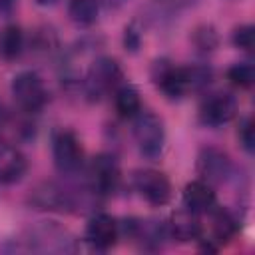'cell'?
<instances>
[{
  "mask_svg": "<svg viewBox=\"0 0 255 255\" xmlns=\"http://www.w3.org/2000/svg\"><path fill=\"white\" fill-rule=\"evenodd\" d=\"M211 70L205 66H175L161 58L151 64V82L169 100H179L189 92L207 86Z\"/></svg>",
  "mask_w": 255,
  "mask_h": 255,
  "instance_id": "obj_1",
  "label": "cell"
},
{
  "mask_svg": "<svg viewBox=\"0 0 255 255\" xmlns=\"http://www.w3.org/2000/svg\"><path fill=\"white\" fill-rule=\"evenodd\" d=\"M122 80V68L114 58L100 56L96 58L86 76H84V92L90 100H102L104 96H110L118 90Z\"/></svg>",
  "mask_w": 255,
  "mask_h": 255,
  "instance_id": "obj_2",
  "label": "cell"
},
{
  "mask_svg": "<svg viewBox=\"0 0 255 255\" xmlns=\"http://www.w3.org/2000/svg\"><path fill=\"white\" fill-rule=\"evenodd\" d=\"M133 137L141 155H145L147 159H157L165 143L163 122L153 112L139 110L133 116Z\"/></svg>",
  "mask_w": 255,
  "mask_h": 255,
  "instance_id": "obj_3",
  "label": "cell"
},
{
  "mask_svg": "<svg viewBox=\"0 0 255 255\" xmlns=\"http://www.w3.org/2000/svg\"><path fill=\"white\" fill-rule=\"evenodd\" d=\"M12 96L18 104V108L28 114L40 112L48 102L46 86H44L42 78L32 70H26V72H20L18 76H14Z\"/></svg>",
  "mask_w": 255,
  "mask_h": 255,
  "instance_id": "obj_4",
  "label": "cell"
},
{
  "mask_svg": "<svg viewBox=\"0 0 255 255\" xmlns=\"http://www.w3.org/2000/svg\"><path fill=\"white\" fill-rule=\"evenodd\" d=\"M54 163L60 173H78L84 165V147L72 129H58L52 139Z\"/></svg>",
  "mask_w": 255,
  "mask_h": 255,
  "instance_id": "obj_5",
  "label": "cell"
},
{
  "mask_svg": "<svg viewBox=\"0 0 255 255\" xmlns=\"http://www.w3.org/2000/svg\"><path fill=\"white\" fill-rule=\"evenodd\" d=\"M88 181H90V191L94 195L114 193L120 183V165L116 157L110 153L96 155L88 167Z\"/></svg>",
  "mask_w": 255,
  "mask_h": 255,
  "instance_id": "obj_6",
  "label": "cell"
},
{
  "mask_svg": "<svg viewBox=\"0 0 255 255\" xmlns=\"http://www.w3.org/2000/svg\"><path fill=\"white\" fill-rule=\"evenodd\" d=\"M133 187L149 205L155 207L165 205L171 199V183L167 175L157 169H137L133 173Z\"/></svg>",
  "mask_w": 255,
  "mask_h": 255,
  "instance_id": "obj_7",
  "label": "cell"
},
{
  "mask_svg": "<svg viewBox=\"0 0 255 255\" xmlns=\"http://www.w3.org/2000/svg\"><path fill=\"white\" fill-rule=\"evenodd\" d=\"M197 173L199 179L209 183L211 187L221 185L231 175V159L223 149L207 145L197 155Z\"/></svg>",
  "mask_w": 255,
  "mask_h": 255,
  "instance_id": "obj_8",
  "label": "cell"
},
{
  "mask_svg": "<svg viewBox=\"0 0 255 255\" xmlns=\"http://www.w3.org/2000/svg\"><path fill=\"white\" fill-rule=\"evenodd\" d=\"M237 114V102L231 94L215 92L209 94L199 106V122L209 128H219L231 122Z\"/></svg>",
  "mask_w": 255,
  "mask_h": 255,
  "instance_id": "obj_9",
  "label": "cell"
},
{
  "mask_svg": "<svg viewBox=\"0 0 255 255\" xmlns=\"http://www.w3.org/2000/svg\"><path fill=\"white\" fill-rule=\"evenodd\" d=\"M30 203L36 209H44V211H68L76 207V197L64 187L52 181H44L30 193Z\"/></svg>",
  "mask_w": 255,
  "mask_h": 255,
  "instance_id": "obj_10",
  "label": "cell"
},
{
  "mask_svg": "<svg viewBox=\"0 0 255 255\" xmlns=\"http://www.w3.org/2000/svg\"><path fill=\"white\" fill-rule=\"evenodd\" d=\"M207 215H209V239H205L203 249L217 251V247L227 245L233 239L237 231V221L227 209L217 207V205H213L207 211Z\"/></svg>",
  "mask_w": 255,
  "mask_h": 255,
  "instance_id": "obj_11",
  "label": "cell"
},
{
  "mask_svg": "<svg viewBox=\"0 0 255 255\" xmlns=\"http://www.w3.org/2000/svg\"><path fill=\"white\" fill-rule=\"evenodd\" d=\"M120 227L116 219L108 213H96L86 225V241L96 249H110L116 245Z\"/></svg>",
  "mask_w": 255,
  "mask_h": 255,
  "instance_id": "obj_12",
  "label": "cell"
},
{
  "mask_svg": "<svg viewBox=\"0 0 255 255\" xmlns=\"http://www.w3.org/2000/svg\"><path fill=\"white\" fill-rule=\"evenodd\" d=\"M30 247L36 251H72V239L70 235L60 229L58 225H40L32 231V239H30Z\"/></svg>",
  "mask_w": 255,
  "mask_h": 255,
  "instance_id": "obj_13",
  "label": "cell"
},
{
  "mask_svg": "<svg viewBox=\"0 0 255 255\" xmlns=\"http://www.w3.org/2000/svg\"><path fill=\"white\" fill-rule=\"evenodd\" d=\"M26 155L10 141L0 139V183H14L26 173Z\"/></svg>",
  "mask_w": 255,
  "mask_h": 255,
  "instance_id": "obj_14",
  "label": "cell"
},
{
  "mask_svg": "<svg viewBox=\"0 0 255 255\" xmlns=\"http://www.w3.org/2000/svg\"><path fill=\"white\" fill-rule=\"evenodd\" d=\"M183 205L193 213H207L215 205V191L209 183L195 179L183 187Z\"/></svg>",
  "mask_w": 255,
  "mask_h": 255,
  "instance_id": "obj_15",
  "label": "cell"
},
{
  "mask_svg": "<svg viewBox=\"0 0 255 255\" xmlns=\"http://www.w3.org/2000/svg\"><path fill=\"white\" fill-rule=\"evenodd\" d=\"M167 233L177 239V241H193L201 237V223L197 213L189 211V209H179L169 217L167 223Z\"/></svg>",
  "mask_w": 255,
  "mask_h": 255,
  "instance_id": "obj_16",
  "label": "cell"
},
{
  "mask_svg": "<svg viewBox=\"0 0 255 255\" xmlns=\"http://www.w3.org/2000/svg\"><path fill=\"white\" fill-rule=\"evenodd\" d=\"M114 106H116V112L122 118H133L141 110L139 92L129 84L118 86V90L114 92Z\"/></svg>",
  "mask_w": 255,
  "mask_h": 255,
  "instance_id": "obj_17",
  "label": "cell"
},
{
  "mask_svg": "<svg viewBox=\"0 0 255 255\" xmlns=\"http://www.w3.org/2000/svg\"><path fill=\"white\" fill-rule=\"evenodd\" d=\"M24 48V36L20 26L10 24L0 34V56L4 60H16Z\"/></svg>",
  "mask_w": 255,
  "mask_h": 255,
  "instance_id": "obj_18",
  "label": "cell"
},
{
  "mask_svg": "<svg viewBox=\"0 0 255 255\" xmlns=\"http://www.w3.org/2000/svg\"><path fill=\"white\" fill-rule=\"evenodd\" d=\"M68 16L78 26H92L98 18V0H70Z\"/></svg>",
  "mask_w": 255,
  "mask_h": 255,
  "instance_id": "obj_19",
  "label": "cell"
},
{
  "mask_svg": "<svg viewBox=\"0 0 255 255\" xmlns=\"http://www.w3.org/2000/svg\"><path fill=\"white\" fill-rule=\"evenodd\" d=\"M227 80L237 88H251L255 82V68L251 62H239L233 64L227 70Z\"/></svg>",
  "mask_w": 255,
  "mask_h": 255,
  "instance_id": "obj_20",
  "label": "cell"
},
{
  "mask_svg": "<svg viewBox=\"0 0 255 255\" xmlns=\"http://www.w3.org/2000/svg\"><path fill=\"white\" fill-rule=\"evenodd\" d=\"M191 38H193V44L197 46L199 52H211V50L217 46V42H219L215 28L209 26V24L197 26V28L193 30V36H191Z\"/></svg>",
  "mask_w": 255,
  "mask_h": 255,
  "instance_id": "obj_21",
  "label": "cell"
},
{
  "mask_svg": "<svg viewBox=\"0 0 255 255\" xmlns=\"http://www.w3.org/2000/svg\"><path fill=\"white\" fill-rule=\"evenodd\" d=\"M231 40H233V44H235L239 50H243V52H247V54H253V50H255V28H253L251 24L237 26V28L233 30Z\"/></svg>",
  "mask_w": 255,
  "mask_h": 255,
  "instance_id": "obj_22",
  "label": "cell"
},
{
  "mask_svg": "<svg viewBox=\"0 0 255 255\" xmlns=\"http://www.w3.org/2000/svg\"><path fill=\"white\" fill-rule=\"evenodd\" d=\"M239 139L243 143V147L251 153L253 147H255V126H253V120L251 118H245L241 128H239Z\"/></svg>",
  "mask_w": 255,
  "mask_h": 255,
  "instance_id": "obj_23",
  "label": "cell"
},
{
  "mask_svg": "<svg viewBox=\"0 0 255 255\" xmlns=\"http://www.w3.org/2000/svg\"><path fill=\"white\" fill-rule=\"evenodd\" d=\"M139 42H141V34L139 30L135 28V24H129L126 26V34H124V44L129 52H135L139 48Z\"/></svg>",
  "mask_w": 255,
  "mask_h": 255,
  "instance_id": "obj_24",
  "label": "cell"
},
{
  "mask_svg": "<svg viewBox=\"0 0 255 255\" xmlns=\"http://www.w3.org/2000/svg\"><path fill=\"white\" fill-rule=\"evenodd\" d=\"M16 6V0H0V14H10Z\"/></svg>",
  "mask_w": 255,
  "mask_h": 255,
  "instance_id": "obj_25",
  "label": "cell"
},
{
  "mask_svg": "<svg viewBox=\"0 0 255 255\" xmlns=\"http://www.w3.org/2000/svg\"><path fill=\"white\" fill-rule=\"evenodd\" d=\"M128 0H102V4L106 6V8H110V10H116V8H120V6H124Z\"/></svg>",
  "mask_w": 255,
  "mask_h": 255,
  "instance_id": "obj_26",
  "label": "cell"
},
{
  "mask_svg": "<svg viewBox=\"0 0 255 255\" xmlns=\"http://www.w3.org/2000/svg\"><path fill=\"white\" fill-rule=\"evenodd\" d=\"M60 0H36V4L38 6H54V4H58Z\"/></svg>",
  "mask_w": 255,
  "mask_h": 255,
  "instance_id": "obj_27",
  "label": "cell"
},
{
  "mask_svg": "<svg viewBox=\"0 0 255 255\" xmlns=\"http://www.w3.org/2000/svg\"><path fill=\"white\" fill-rule=\"evenodd\" d=\"M6 116H8V114H6V110H4V106L0 104V126H2L4 122H6Z\"/></svg>",
  "mask_w": 255,
  "mask_h": 255,
  "instance_id": "obj_28",
  "label": "cell"
},
{
  "mask_svg": "<svg viewBox=\"0 0 255 255\" xmlns=\"http://www.w3.org/2000/svg\"><path fill=\"white\" fill-rule=\"evenodd\" d=\"M171 2H181V0H171Z\"/></svg>",
  "mask_w": 255,
  "mask_h": 255,
  "instance_id": "obj_29",
  "label": "cell"
}]
</instances>
